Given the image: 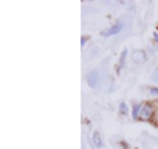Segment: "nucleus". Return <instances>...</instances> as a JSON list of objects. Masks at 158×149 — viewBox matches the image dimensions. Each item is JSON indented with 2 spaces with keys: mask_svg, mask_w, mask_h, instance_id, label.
I'll return each mask as SVG.
<instances>
[{
  "mask_svg": "<svg viewBox=\"0 0 158 149\" xmlns=\"http://www.w3.org/2000/svg\"><path fill=\"white\" fill-rule=\"evenodd\" d=\"M155 116H156V103H153V102H142L141 121H144V122H153Z\"/></svg>",
  "mask_w": 158,
  "mask_h": 149,
  "instance_id": "f257e3e1",
  "label": "nucleus"
},
{
  "mask_svg": "<svg viewBox=\"0 0 158 149\" xmlns=\"http://www.w3.org/2000/svg\"><path fill=\"white\" fill-rule=\"evenodd\" d=\"M85 81L89 83V86H90L92 89H98V87L101 86V83H103V75H101L100 70L92 68V70H89V72L85 73Z\"/></svg>",
  "mask_w": 158,
  "mask_h": 149,
  "instance_id": "f03ea898",
  "label": "nucleus"
},
{
  "mask_svg": "<svg viewBox=\"0 0 158 149\" xmlns=\"http://www.w3.org/2000/svg\"><path fill=\"white\" fill-rule=\"evenodd\" d=\"M131 60H133V64L136 65H142V64H146V60L149 59V54L147 51H144V49H135L133 52H131Z\"/></svg>",
  "mask_w": 158,
  "mask_h": 149,
  "instance_id": "7ed1b4c3",
  "label": "nucleus"
},
{
  "mask_svg": "<svg viewBox=\"0 0 158 149\" xmlns=\"http://www.w3.org/2000/svg\"><path fill=\"white\" fill-rule=\"evenodd\" d=\"M122 29H123V22H115L111 27H108V29H103L101 30V37H104V38L106 37H114L118 32H122Z\"/></svg>",
  "mask_w": 158,
  "mask_h": 149,
  "instance_id": "20e7f679",
  "label": "nucleus"
},
{
  "mask_svg": "<svg viewBox=\"0 0 158 149\" xmlns=\"http://www.w3.org/2000/svg\"><path fill=\"white\" fill-rule=\"evenodd\" d=\"M90 144L94 149H101L103 147V138H101V133L98 130H94L90 133Z\"/></svg>",
  "mask_w": 158,
  "mask_h": 149,
  "instance_id": "39448f33",
  "label": "nucleus"
},
{
  "mask_svg": "<svg viewBox=\"0 0 158 149\" xmlns=\"http://www.w3.org/2000/svg\"><path fill=\"white\" fill-rule=\"evenodd\" d=\"M127 59H128V49H127V48H123V49H122V54H120V57H118L117 67H115L117 73H120V72L123 70V67H125V62H127Z\"/></svg>",
  "mask_w": 158,
  "mask_h": 149,
  "instance_id": "423d86ee",
  "label": "nucleus"
},
{
  "mask_svg": "<svg viewBox=\"0 0 158 149\" xmlns=\"http://www.w3.org/2000/svg\"><path fill=\"white\" fill-rule=\"evenodd\" d=\"M141 106H142V102L131 105V113L130 114L133 117V121H141Z\"/></svg>",
  "mask_w": 158,
  "mask_h": 149,
  "instance_id": "0eeeda50",
  "label": "nucleus"
},
{
  "mask_svg": "<svg viewBox=\"0 0 158 149\" xmlns=\"http://www.w3.org/2000/svg\"><path fill=\"white\" fill-rule=\"evenodd\" d=\"M131 113V108L127 105V102H120V105H118V114L120 116H128Z\"/></svg>",
  "mask_w": 158,
  "mask_h": 149,
  "instance_id": "6e6552de",
  "label": "nucleus"
},
{
  "mask_svg": "<svg viewBox=\"0 0 158 149\" xmlns=\"http://www.w3.org/2000/svg\"><path fill=\"white\" fill-rule=\"evenodd\" d=\"M146 90H147V94H149L150 97H155V99H158V87L152 86V87H146Z\"/></svg>",
  "mask_w": 158,
  "mask_h": 149,
  "instance_id": "1a4fd4ad",
  "label": "nucleus"
},
{
  "mask_svg": "<svg viewBox=\"0 0 158 149\" xmlns=\"http://www.w3.org/2000/svg\"><path fill=\"white\" fill-rule=\"evenodd\" d=\"M97 54H98V48H97V46H92V48L89 49V52H87V60L94 59V56H97Z\"/></svg>",
  "mask_w": 158,
  "mask_h": 149,
  "instance_id": "9d476101",
  "label": "nucleus"
},
{
  "mask_svg": "<svg viewBox=\"0 0 158 149\" xmlns=\"http://www.w3.org/2000/svg\"><path fill=\"white\" fill-rule=\"evenodd\" d=\"M87 43H89V37H87V35H84V37L81 38V46L84 48V46H87Z\"/></svg>",
  "mask_w": 158,
  "mask_h": 149,
  "instance_id": "9b49d317",
  "label": "nucleus"
},
{
  "mask_svg": "<svg viewBox=\"0 0 158 149\" xmlns=\"http://www.w3.org/2000/svg\"><path fill=\"white\" fill-rule=\"evenodd\" d=\"M152 81H153V83H158V70H155L153 73H152Z\"/></svg>",
  "mask_w": 158,
  "mask_h": 149,
  "instance_id": "f8f14e48",
  "label": "nucleus"
},
{
  "mask_svg": "<svg viewBox=\"0 0 158 149\" xmlns=\"http://www.w3.org/2000/svg\"><path fill=\"white\" fill-rule=\"evenodd\" d=\"M153 43L158 46V32H153Z\"/></svg>",
  "mask_w": 158,
  "mask_h": 149,
  "instance_id": "ddd939ff",
  "label": "nucleus"
},
{
  "mask_svg": "<svg viewBox=\"0 0 158 149\" xmlns=\"http://www.w3.org/2000/svg\"><path fill=\"white\" fill-rule=\"evenodd\" d=\"M155 124L158 125V103H156V116H155Z\"/></svg>",
  "mask_w": 158,
  "mask_h": 149,
  "instance_id": "4468645a",
  "label": "nucleus"
},
{
  "mask_svg": "<svg viewBox=\"0 0 158 149\" xmlns=\"http://www.w3.org/2000/svg\"><path fill=\"white\" fill-rule=\"evenodd\" d=\"M156 32H158V29H156Z\"/></svg>",
  "mask_w": 158,
  "mask_h": 149,
  "instance_id": "2eb2a0df",
  "label": "nucleus"
}]
</instances>
